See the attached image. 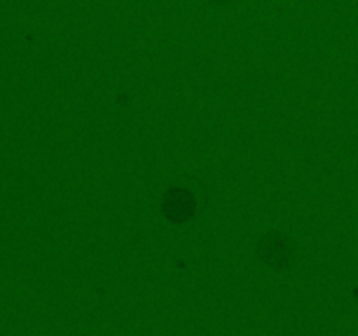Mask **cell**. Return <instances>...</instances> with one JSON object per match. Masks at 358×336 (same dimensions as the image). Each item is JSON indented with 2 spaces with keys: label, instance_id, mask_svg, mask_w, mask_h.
Segmentation results:
<instances>
[{
  "label": "cell",
  "instance_id": "obj_1",
  "mask_svg": "<svg viewBox=\"0 0 358 336\" xmlns=\"http://www.w3.org/2000/svg\"><path fill=\"white\" fill-rule=\"evenodd\" d=\"M198 198L191 189L173 184L161 200V210L170 223L184 224L198 214Z\"/></svg>",
  "mask_w": 358,
  "mask_h": 336
},
{
  "label": "cell",
  "instance_id": "obj_2",
  "mask_svg": "<svg viewBox=\"0 0 358 336\" xmlns=\"http://www.w3.org/2000/svg\"><path fill=\"white\" fill-rule=\"evenodd\" d=\"M259 254L273 268H289L292 265V245L282 234H268L259 245Z\"/></svg>",
  "mask_w": 358,
  "mask_h": 336
},
{
  "label": "cell",
  "instance_id": "obj_3",
  "mask_svg": "<svg viewBox=\"0 0 358 336\" xmlns=\"http://www.w3.org/2000/svg\"><path fill=\"white\" fill-rule=\"evenodd\" d=\"M210 4H215V6H226V4H231L233 0H208Z\"/></svg>",
  "mask_w": 358,
  "mask_h": 336
}]
</instances>
